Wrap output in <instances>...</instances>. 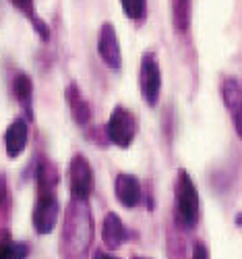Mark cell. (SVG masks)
Returning a JSON list of instances; mask_svg holds the SVG:
<instances>
[{
  "label": "cell",
  "instance_id": "cell-1",
  "mask_svg": "<svg viewBox=\"0 0 242 259\" xmlns=\"http://www.w3.org/2000/svg\"><path fill=\"white\" fill-rule=\"evenodd\" d=\"M35 183H37V197L31 213V222H33V230L43 236V234H50L60 220V201L56 195L60 177L56 166L50 160L41 158L37 162Z\"/></svg>",
  "mask_w": 242,
  "mask_h": 259
},
{
  "label": "cell",
  "instance_id": "cell-2",
  "mask_svg": "<svg viewBox=\"0 0 242 259\" xmlns=\"http://www.w3.org/2000/svg\"><path fill=\"white\" fill-rule=\"evenodd\" d=\"M93 243V215L87 201L71 199L62 226L60 253L64 259H87Z\"/></svg>",
  "mask_w": 242,
  "mask_h": 259
},
{
  "label": "cell",
  "instance_id": "cell-3",
  "mask_svg": "<svg viewBox=\"0 0 242 259\" xmlns=\"http://www.w3.org/2000/svg\"><path fill=\"white\" fill-rule=\"evenodd\" d=\"M174 199H176V220L186 230L195 228L201 218V199L192 177L184 168L178 170L174 185Z\"/></svg>",
  "mask_w": 242,
  "mask_h": 259
},
{
  "label": "cell",
  "instance_id": "cell-4",
  "mask_svg": "<svg viewBox=\"0 0 242 259\" xmlns=\"http://www.w3.org/2000/svg\"><path fill=\"white\" fill-rule=\"evenodd\" d=\"M106 139L110 143H114L120 149H126L133 145L137 137V118L135 114L124 106H116L112 114H110L106 126H104Z\"/></svg>",
  "mask_w": 242,
  "mask_h": 259
},
{
  "label": "cell",
  "instance_id": "cell-5",
  "mask_svg": "<svg viewBox=\"0 0 242 259\" xmlns=\"http://www.w3.org/2000/svg\"><path fill=\"white\" fill-rule=\"evenodd\" d=\"M139 88L141 96L149 106H156L162 94V69L160 62L151 50L141 56V67H139Z\"/></svg>",
  "mask_w": 242,
  "mask_h": 259
},
{
  "label": "cell",
  "instance_id": "cell-6",
  "mask_svg": "<svg viewBox=\"0 0 242 259\" xmlns=\"http://www.w3.org/2000/svg\"><path fill=\"white\" fill-rule=\"evenodd\" d=\"M69 189L71 199L87 201L93 193V170L83 154H75L69 164Z\"/></svg>",
  "mask_w": 242,
  "mask_h": 259
},
{
  "label": "cell",
  "instance_id": "cell-7",
  "mask_svg": "<svg viewBox=\"0 0 242 259\" xmlns=\"http://www.w3.org/2000/svg\"><path fill=\"white\" fill-rule=\"evenodd\" d=\"M98 54L104 60L106 67L118 71L122 67V52H120V41L116 35V29L112 23H104L98 35Z\"/></svg>",
  "mask_w": 242,
  "mask_h": 259
},
{
  "label": "cell",
  "instance_id": "cell-8",
  "mask_svg": "<svg viewBox=\"0 0 242 259\" xmlns=\"http://www.w3.org/2000/svg\"><path fill=\"white\" fill-rule=\"evenodd\" d=\"M114 195L118 199V203L126 209H135L143 203V187L141 181L133 175H126V172H120L114 181Z\"/></svg>",
  "mask_w": 242,
  "mask_h": 259
},
{
  "label": "cell",
  "instance_id": "cell-9",
  "mask_svg": "<svg viewBox=\"0 0 242 259\" xmlns=\"http://www.w3.org/2000/svg\"><path fill=\"white\" fill-rule=\"evenodd\" d=\"M29 141V120L23 116H17L5 131V147L9 158H19L25 152Z\"/></svg>",
  "mask_w": 242,
  "mask_h": 259
},
{
  "label": "cell",
  "instance_id": "cell-10",
  "mask_svg": "<svg viewBox=\"0 0 242 259\" xmlns=\"http://www.w3.org/2000/svg\"><path fill=\"white\" fill-rule=\"evenodd\" d=\"M128 228L120 220V215L114 211H108L104 215V224H102V241L110 251H116L122 247V243L128 241Z\"/></svg>",
  "mask_w": 242,
  "mask_h": 259
},
{
  "label": "cell",
  "instance_id": "cell-11",
  "mask_svg": "<svg viewBox=\"0 0 242 259\" xmlns=\"http://www.w3.org/2000/svg\"><path fill=\"white\" fill-rule=\"evenodd\" d=\"M64 98H67V104H69V108H71L73 120H75L79 126H87V124L91 122V116H93L91 104L83 98L81 88H79L75 81L67 85V90H64Z\"/></svg>",
  "mask_w": 242,
  "mask_h": 259
},
{
  "label": "cell",
  "instance_id": "cell-12",
  "mask_svg": "<svg viewBox=\"0 0 242 259\" xmlns=\"http://www.w3.org/2000/svg\"><path fill=\"white\" fill-rule=\"evenodd\" d=\"M219 94H222V102L232 120L242 116V77H224Z\"/></svg>",
  "mask_w": 242,
  "mask_h": 259
},
{
  "label": "cell",
  "instance_id": "cell-13",
  "mask_svg": "<svg viewBox=\"0 0 242 259\" xmlns=\"http://www.w3.org/2000/svg\"><path fill=\"white\" fill-rule=\"evenodd\" d=\"M11 90H13L15 100L19 102V106L25 110L27 120H31L33 118V81H31V77L23 71H17L11 81Z\"/></svg>",
  "mask_w": 242,
  "mask_h": 259
},
{
  "label": "cell",
  "instance_id": "cell-14",
  "mask_svg": "<svg viewBox=\"0 0 242 259\" xmlns=\"http://www.w3.org/2000/svg\"><path fill=\"white\" fill-rule=\"evenodd\" d=\"M122 5V13L130 19V21H145L147 17V0H120Z\"/></svg>",
  "mask_w": 242,
  "mask_h": 259
},
{
  "label": "cell",
  "instance_id": "cell-15",
  "mask_svg": "<svg viewBox=\"0 0 242 259\" xmlns=\"http://www.w3.org/2000/svg\"><path fill=\"white\" fill-rule=\"evenodd\" d=\"M190 23V0H174V25L186 31Z\"/></svg>",
  "mask_w": 242,
  "mask_h": 259
},
{
  "label": "cell",
  "instance_id": "cell-16",
  "mask_svg": "<svg viewBox=\"0 0 242 259\" xmlns=\"http://www.w3.org/2000/svg\"><path fill=\"white\" fill-rule=\"evenodd\" d=\"M29 255V245L23 241H11L0 249V259H27Z\"/></svg>",
  "mask_w": 242,
  "mask_h": 259
},
{
  "label": "cell",
  "instance_id": "cell-17",
  "mask_svg": "<svg viewBox=\"0 0 242 259\" xmlns=\"http://www.w3.org/2000/svg\"><path fill=\"white\" fill-rule=\"evenodd\" d=\"M11 5L17 9V11H21L25 17H29V21H33L35 17H37V13H35V3L33 0H11Z\"/></svg>",
  "mask_w": 242,
  "mask_h": 259
},
{
  "label": "cell",
  "instance_id": "cell-18",
  "mask_svg": "<svg viewBox=\"0 0 242 259\" xmlns=\"http://www.w3.org/2000/svg\"><path fill=\"white\" fill-rule=\"evenodd\" d=\"M31 25H33V29H35V33L39 35L41 41H48V39H50V27H48V23H46L43 19L35 17V19L31 21Z\"/></svg>",
  "mask_w": 242,
  "mask_h": 259
},
{
  "label": "cell",
  "instance_id": "cell-19",
  "mask_svg": "<svg viewBox=\"0 0 242 259\" xmlns=\"http://www.w3.org/2000/svg\"><path fill=\"white\" fill-rule=\"evenodd\" d=\"M9 201V187H7V179L5 175H0V207Z\"/></svg>",
  "mask_w": 242,
  "mask_h": 259
},
{
  "label": "cell",
  "instance_id": "cell-20",
  "mask_svg": "<svg viewBox=\"0 0 242 259\" xmlns=\"http://www.w3.org/2000/svg\"><path fill=\"white\" fill-rule=\"evenodd\" d=\"M192 259H209V251L203 243H197L195 251H192Z\"/></svg>",
  "mask_w": 242,
  "mask_h": 259
},
{
  "label": "cell",
  "instance_id": "cell-21",
  "mask_svg": "<svg viewBox=\"0 0 242 259\" xmlns=\"http://www.w3.org/2000/svg\"><path fill=\"white\" fill-rule=\"evenodd\" d=\"M93 259H120V257H116L112 253H106V251H95L93 253Z\"/></svg>",
  "mask_w": 242,
  "mask_h": 259
},
{
  "label": "cell",
  "instance_id": "cell-22",
  "mask_svg": "<svg viewBox=\"0 0 242 259\" xmlns=\"http://www.w3.org/2000/svg\"><path fill=\"white\" fill-rule=\"evenodd\" d=\"M130 259H147V257H130Z\"/></svg>",
  "mask_w": 242,
  "mask_h": 259
}]
</instances>
